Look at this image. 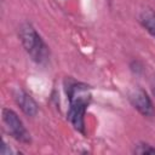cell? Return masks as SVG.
Masks as SVG:
<instances>
[{"instance_id":"6da1fadb","label":"cell","mask_w":155,"mask_h":155,"mask_svg":"<svg viewBox=\"0 0 155 155\" xmlns=\"http://www.w3.org/2000/svg\"><path fill=\"white\" fill-rule=\"evenodd\" d=\"M64 91L68 99L67 120L75 131L86 136L85 116L92 102V87L85 82L76 81L71 78L64 80Z\"/></svg>"},{"instance_id":"7a4b0ae2","label":"cell","mask_w":155,"mask_h":155,"mask_svg":"<svg viewBox=\"0 0 155 155\" xmlns=\"http://www.w3.org/2000/svg\"><path fill=\"white\" fill-rule=\"evenodd\" d=\"M18 38L24 51L34 63L45 65L50 61V47L30 22H24L19 25Z\"/></svg>"},{"instance_id":"3957f363","label":"cell","mask_w":155,"mask_h":155,"mask_svg":"<svg viewBox=\"0 0 155 155\" xmlns=\"http://www.w3.org/2000/svg\"><path fill=\"white\" fill-rule=\"evenodd\" d=\"M1 119L2 122L8 132V134L22 144H30L31 143V136L30 132L27 130L25 125L23 124L22 119L18 116V114L11 109V108H2L1 109Z\"/></svg>"},{"instance_id":"277c9868","label":"cell","mask_w":155,"mask_h":155,"mask_svg":"<svg viewBox=\"0 0 155 155\" xmlns=\"http://www.w3.org/2000/svg\"><path fill=\"white\" fill-rule=\"evenodd\" d=\"M131 105L144 117L151 119L155 116V105L148 92L142 87H134L128 92Z\"/></svg>"},{"instance_id":"5b68a950","label":"cell","mask_w":155,"mask_h":155,"mask_svg":"<svg viewBox=\"0 0 155 155\" xmlns=\"http://www.w3.org/2000/svg\"><path fill=\"white\" fill-rule=\"evenodd\" d=\"M13 98L16 104L19 107V109L29 117H34L39 113V104L22 87H17L13 91Z\"/></svg>"},{"instance_id":"8992f818","label":"cell","mask_w":155,"mask_h":155,"mask_svg":"<svg viewBox=\"0 0 155 155\" xmlns=\"http://www.w3.org/2000/svg\"><path fill=\"white\" fill-rule=\"evenodd\" d=\"M138 22L147 30V33L155 39V10L151 7L143 8L138 13Z\"/></svg>"},{"instance_id":"52a82bcc","label":"cell","mask_w":155,"mask_h":155,"mask_svg":"<svg viewBox=\"0 0 155 155\" xmlns=\"http://www.w3.org/2000/svg\"><path fill=\"white\" fill-rule=\"evenodd\" d=\"M133 154L138 155H144V154H155V145H151L147 142H138L134 144L133 148Z\"/></svg>"},{"instance_id":"ba28073f","label":"cell","mask_w":155,"mask_h":155,"mask_svg":"<svg viewBox=\"0 0 155 155\" xmlns=\"http://www.w3.org/2000/svg\"><path fill=\"white\" fill-rule=\"evenodd\" d=\"M151 91H153V94H154V97H155V81H154V84L151 85Z\"/></svg>"}]
</instances>
